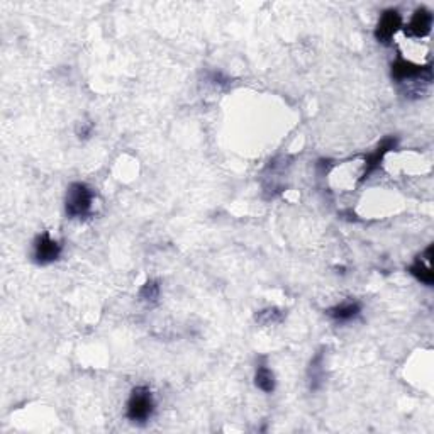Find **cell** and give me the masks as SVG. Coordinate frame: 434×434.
Returning <instances> with one entry per match:
<instances>
[{
	"label": "cell",
	"mask_w": 434,
	"mask_h": 434,
	"mask_svg": "<svg viewBox=\"0 0 434 434\" xmlns=\"http://www.w3.org/2000/svg\"><path fill=\"white\" fill-rule=\"evenodd\" d=\"M155 412V399L151 390L148 387H136L133 389L131 397L128 401V407H126V416L133 423L143 424L150 421Z\"/></svg>",
	"instance_id": "cell-2"
},
{
	"label": "cell",
	"mask_w": 434,
	"mask_h": 434,
	"mask_svg": "<svg viewBox=\"0 0 434 434\" xmlns=\"http://www.w3.org/2000/svg\"><path fill=\"white\" fill-rule=\"evenodd\" d=\"M62 256V245L45 231L38 234L33 243V258L38 265H50Z\"/></svg>",
	"instance_id": "cell-3"
},
{
	"label": "cell",
	"mask_w": 434,
	"mask_h": 434,
	"mask_svg": "<svg viewBox=\"0 0 434 434\" xmlns=\"http://www.w3.org/2000/svg\"><path fill=\"white\" fill-rule=\"evenodd\" d=\"M360 312H362V306H360V302L353 301L343 302L340 306L331 307V309L328 311V316L334 321H338V323H348V321L357 318Z\"/></svg>",
	"instance_id": "cell-8"
},
{
	"label": "cell",
	"mask_w": 434,
	"mask_h": 434,
	"mask_svg": "<svg viewBox=\"0 0 434 434\" xmlns=\"http://www.w3.org/2000/svg\"><path fill=\"white\" fill-rule=\"evenodd\" d=\"M140 297L146 302H156V299L160 297V285L158 282L148 280L140 290Z\"/></svg>",
	"instance_id": "cell-12"
},
{
	"label": "cell",
	"mask_w": 434,
	"mask_h": 434,
	"mask_svg": "<svg viewBox=\"0 0 434 434\" xmlns=\"http://www.w3.org/2000/svg\"><path fill=\"white\" fill-rule=\"evenodd\" d=\"M402 28V16L399 14L396 9H387L384 14L380 16L379 24L375 28V38L382 45H389L394 36L401 31Z\"/></svg>",
	"instance_id": "cell-5"
},
{
	"label": "cell",
	"mask_w": 434,
	"mask_h": 434,
	"mask_svg": "<svg viewBox=\"0 0 434 434\" xmlns=\"http://www.w3.org/2000/svg\"><path fill=\"white\" fill-rule=\"evenodd\" d=\"M409 273L412 277H416V279H418L419 282H423V284L433 285L434 273H433L431 265H424L423 260H421V256H419V258H416V262L411 265Z\"/></svg>",
	"instance_id": "cell-11"
},
{
	"label": "cell",
	"mask_w": 434,
	"mask_h": 434,
	"mask_svg": "<svg viewBox=\"0 0 434 434\" xmlns=\"http://www.w3.org/2000/svg\"><path fill=\"white\" fill-rule=\"evenodd\" d=\"M433 28V14L431 11L426 7L416 9V12L412 14L409 24L404 28V33L409 38H426L431 33Z\"/></svg>",
	"instance_id": "cell-6"
},
{
	"label": "cell",
	"mask_w": 434,
	"mask_h": 434,
	"mask_svg": "<svg viewBox=\"0 0 434 434\" xmlns=\"http://www.w3.org/2000/svg\"><path fill=\"white\" fill-rule=\"evenodd\" d=\"M309 379H311L312 390H318L321 387V384H323V379H324V353L323 351H319V353L312 358L311 368H309Z\"/></svg>",
	"instance_id": "cell-10"
},
{
	"label": "cell",
	"mask_w": 434,
	"mask_h": 434,
	"mask_svg": "<svg viewBox=\"0 0 434 434\" xmlns=\"http://www.w3.org/2000/svg\"><path fill=\"white\" fill-rule=\"evenodd\" d=\"M396 146H397V138H394V136L385 138V140L375 148V151L365 158V170H363V175H362V179H360V182L367 180L368 177H370L372 173L380 167L382 162H384L385 155H387L389 151L396 150Z\"/></svg>",
	"instance_id": "cell-7"
},
{
	"label": "cell",
	"mask_w": 434,
	"mask_h": 434,
	"mask_svg": "<svg viewBox=\"0 0 434 434\" xmlns=\"http://www.w3.org/2000/svg\"><path fill=\"white\" fill-rule=\"evenodd\" d=\"M392 78L399 84H404L407 80H418V78H426L431 80V65L421 67L409 62V60L399 58L392 63Z\"/></svg>",
	"instance_id": "cell-4"
},
{
	"label": "cell",
	"mask_w": 434,
	"mask_h": 434,
	"mask_svg": "<svg viewBox=\"0 0 434 434\" xmlns=\"http://www.w3.org/2000/svg\"><path fill=\"white\" fill-rule=\"evenodd\" d=\"M94 190L84 182H75L68 187L67 199H65V211L70 219H84L90 216L94 206Z\"/></svg>",
	"instance_id": "cell-1"
},
{
	"label": "cell",
	"mask_w": 434,
	"mask_h": 434,
	"mask_svg": "<svg viewBox=\"0 0 434 434\" xmlns=\"http://www.w3.org/2000/svg\"><path fill=\"white\" fill-rule=\"evenodd\" d=\"M255 385L265 394H272L273 390H275L277 385L275 375H273V372L267 367V365H260V367L256 368Z\"/></svg>",
	"instance_id": "cell-9"
},
{
	"label": "cell",
	"mask_w": 434,
	"mask_h": 434,
	"mask_svg": "<svg viewBox=\"0 0 434 434\" xmlns=\"http://www.w3.org/2000/svg\"><path fill=\"white\" fill-rule=\"evenodd\" d=\"M92 129H94V124H89V126L82 124V128L77 131L78 138H84V140H85V138H89L90 134H92Z\"/></svg>",
	"instance_id": "cell-13"
}]
</instances>
